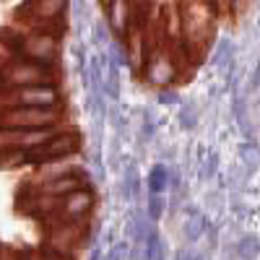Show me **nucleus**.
Here are the masks:
<instances>
[{
	"mask_svg": "<svg viewBox=\"0 0 260 260\" xmlns=\"http://www.w3.org/2000/svg\"><path fill=\"white\" fill-rule=\"evenodd\" d=\"M180 18H182V42L192 68L206 60L213 34H216V21H219V11L211 0H180Z\"/></svg>",
	"mask_w": 260,
	"mask_h": 260,
	"instance_id": "nucleus-1",
	"label": "nucleus"
},
{
	"mask_svg": "<svg viewBox=\"0 0 260 260\" xmlns=\"http://www.w3.org/2000/svg\"><path fill=\"white\" fill-rule=\"evenodd\" d=\"M0 47H6L11 57L31 60L39 65H60V52H62V39L47 31H34V29H18V26H6L0 29Z\"/></svg>",
	"mask_w": 260,
	"mask_h": 260,
	"instance_id": "nucleus-2",
	"label": "nucleus"
},
{
	"mask_svg": "<svg viewBox=\"0 0 260 260\" xmlns=\"http://www.w3.org/2000/svg\"><path fill=\"white\" fill-rule=\"evenodd\" d=\"M60 110H34V107H3L0 104V130H42L57 127Z\"/></svg>",
	"mask_w": 260,
	"mask_h": 260,
	"instance_id": "nucleus-3",
	"label": "nucleus"
},
{
	"mask_svg": "<svg viewBox=\"0 0 260 260\" xmlns=\"http://www.w3.org/2000/svg\"><path fill=\"white\" fill-rule=\"evenodd\" d=\"M3 107H34V110H60L62 91L57 83H39V86H24L13 89L0 96Z\"/></svg>",
	"mask_w": 260,
	"mask_h": 260,
	"instance_id": "nucleus-4",
	"label": "nucleus"
},
{
	"mask_svg": "<svg viewBox=\"0 0 260 260\" xmlns=\"http://www.w3.org/2000/svg\"><path fill=\"white\" fill-rule=\"evenodd\" d=\"M81 141L76 136V130L71 133V130H60V133L55 138H50L45 146H39L34 151H29L26 154V164L31 167H45V164H55V161H65L71 159L76 151H78Z\"/></svg>",
	"mask_w": 260,
	"mask_h": 260,
	"instance_id": "nucleus-5",
	"label": "nucleus"
},
{
	"mask_svg": "<svg viewBox=\"0 0 260 260\" xmlns=\"http://www.w3.org/2000/svg\"><path fill=\"white\" fill-rule=\"evenodd\" d=\"M68 8H71V0H24L16 8V21L24 24L26 29H31L37 24L65 18Z\"/></svg>",
	"mask_w": 260,
	"mask_h": 260,
	"instance_id": "nucleus-6",
	"label": "nucleus"
},
{
	"mask_svg": "<svg viewBox=\"0 0 260 260\" xmlns=\"http://www.w3.org/2000/svg\"><path fill=\"white\" fill-rule=\"evenodd\" d=\"M143 76L151 86H156L159 91L169 89L172 83H175L180 78V68H177V62L175 57H172L169 47H159L148 55V62H146V68H143Z\"/></svg>",
	"mask_w": 260,
	"mask_h": 260,
	"instance_id": "nucleus-7",
	"label": "nucleus"
},
{
	"mask_svg": "<svg viewBox=\"0 0 260 260\" xmlns=\"http://www.w3.org/2000/svg\"><path fill=\"white\" fill-rule=\"evenodd\" d=\"M94 203H96V198H94L91 187L86 185V187H81L71 195H65L57 206L55 219H50V221H89Z\"/></svg>",
	"mask_w": 260,
	"mask_h": 260,
	"instance_id": "nucleus-8",
	"label": "nucleus"
},
{
	"mask_svg": "<svg viewBox=\"0 0 260 260\" xmlns=\"http://www.w3.org/2000/svg\"><path fill=\"white\" fill-rule=\"evenodd\" d=\"M86 180H89V175H65V177H57L45 185H31V192L50 195V198H65V195L86 187Z\"/></svg>",
	"mask_w": 260,
	"mask_h": 260,
	"instance_id": "nucleus-9",
	"label": "nucleus"
},
{
	"mask_svg": "<svg viewBox=\"0 0 260 260\" xmlns=\"http://www.w3.org/2000/svg\"><path fill=\"white\" fill-rule=\"evenodd\" d=\"M172 180V172L167 169V164H154L148 169V177H146V187L151 195H164Z\"/></svg>",
	"mask_w": 260,
	"mask_h": 260,
	"instance_id": "nucleus-10",
	"label": "nucleus"
},
{
	"mask_svg": "<svg viewBox=\"0 0 260 260\" xmlns=\"http://www.w3.org/2000/svg\"><path fill=\"white\" fill-rule=\"evenodd\" d=\"M232 252H234V257H240V260H255L260 255V240L255 234H242L240 240L232 245Z\"/></svg>",
	"mask_w": 260,
	"mask_h": 260,
	"instance_id": "nucleus-11",
	"label": "nucleus"
},
{
	"mask_svg": "<svg viewBox=\"0 0 260 260\" xmlns=\"http://www.w3.org/2000/svg\"><path fill=\"white\" fill-rule=\"evenodd\" d=\"M138 187H141V180H138V169L136 164L130 161L125 169H122V182H120V190H122V198L125 201H133L138 195Z\"/></svg>",
	"mask_w": 260,
	"mask_h": 260,
	"instance_id": "nucleus-12",
	"label": "nucleus"
},
{
	"mask_svg": "<svg viewBox=\"0 0 260 260\" xmlns=\"http://www.w3.org/2000/svg\"><path fill=\"white\" fill-rule=\"evenodd\" d=\"M143 260H164V242H161V234L154 226L146 237V245H143Z\"/></svg>",
	"mask_w": 260,
	"mask_h": 260,
	"instance_id": "nucleus-13",
	"label": "nucleus"
},
{
	"mask_svg": "<svg viewBox=\"0 0 260 260\" xmlns=\"http://www.w3.org/2000/svg\"><path fill=\"white\" fill-rule=\"evenodd\" d=\"M240 161L245 164V169L252 175V169L260 164V148L255 141H242L240 143Z\"/></svg>",
	"mask_w": 260,
	"mask_h": 260,
	"instance_id": "nucleus-14",
	"label": "nucleus"
},
{
	"mask_svg": "<svg viewBox=\"0 0 260 260\" xmlns=\"http://www.w3.org/2000/svg\"><path fill=\"white\" fill-rule=\"evenodd\" d=\"M198 110H195L192 104H185V107H180L177 110V125L182 127V130H195L198 127Z\"/></svg>",
	"mask_w": 260,
	"mask_h": 260,
	"instance_id": "nucleus-15",
	"label": "nucleus"
},
{
	"mask_svg": "<svg viewBox=\"0 0 260 260\" xmlns=\"http://www.w3.org/2000/svg\"><path fill=\"white\" fill-rule=\"evenodd\" d=\"M164 208H167L164 195H151V192H148V198H146V216H148L154 224H159V219L164 216Z\"/></svg>",
	"mask_w": 260,
	"mask_h": 260,
	"instance_id": "nucleus-16",
	"label": "nucleus"
},
{
	"mask_svg": "<svg viewBox=\"0 0 260 260\" xmlns=\"http://www.w3.org/2000/svg\"><path fill=\"white\" fill-rule=\"evenodd\" d=\"M216 172H219V154H216V151H211V154L206 156V161L201 164V180L216 177Z\"/></svg>",
	"mask_w": 260,
	"mask_h": 260,
	"instance_id": "nucleus-17",
	"label": "nucleus"
},
{
	"mask_svg": "<svg viewBox=\"0 0 260 260\" xmlns=\"http://www.w3.org/2000/svg\"><path fill=\"white\" fill-rule=\"evenodd\" d=\"M156 102L164 104V107H177V104H180V94L172 91V89H164V91L156 94Z\"/></svg>",
	"mask_w": 260,
	"mask_h": 260,
	"instance_id": "nucleus-18",
	"label": "nucleus"
},
{
	"mask_svg": "<svg viewBox=\"0 0 260 260\" xmlns=\"http://www.w3.org/2000/svg\"><path fill=\"white\" fill-rule=\"evenodd\" d=\"M154 133H156V122L151 120L148 115H143V127H141V143L151 141V138H154Z\"/></svg>",
	"mask_w": 260,
	"mask_h": 260,
	"instance_id": "nucleus-19",
	"label": "nucleus"
},
{
	"mask_svg": "<svg viewBox=\"0 0 260 260\" xmlns=\"http://www.w3.org/2000/svg\"><path fill=\"white\" fill-rule=\"evenodd\" d=\"M0 260H21V257H18V250H13L6 242H0Z\"/></svg>",
	"mask_w": 260,
	"mask_h": 260,
	"instance_id": "nucleus-20",
	"label": "nucleus"
},
{
	"mask_svg": "<svg viewBox=\"0 0 260 260\" xmlns=\"http://www.w3.org/2000/svg\"><path fill=\"white\" fill-rule=\"evenodd\" d=\"M18 257L21 260H42L37 250H18Z\"/></svg>",
	"mask_w": 260,
	"mask_h": 260,
	"instance_id": "nucleus-21",
	"label": "nucleus"
},
{
	"mask_svg": "<svg viewBox=\"0 0 260 260\" xmlns=\"http://www.w3.org/2000/svg\"><path fill=\"white\" fill-rule=\"evenodd\" d=\"M211 3L216 6V11H219V13H224V11L229 8V3H232V0H211Z\"/></svg>",
	"mask_w": 260,
	"mask_h": 260,
	"instance_id": "nucleus-22",
	"label": "nucleus"
},
{
	"mask_svg": "<svg viewBox=\"0 0 260 260\" xmlns=\"http://www.w3.org/2000/svg\"><path fill=\"white\" fill-rule=\"evenodd\" d=\"M89 260H107V255H104V250H102V247H94V250H91V255H89Z\"/></svg>",
	"mask_w": 260,
	"mask_h": 260,
	"instance_id": "nucleus-23",
	"label": "nucleus"
},
{
	"mask_svg": "<svg viewBox=\"0 0 260 260\" xmlns=\"http://www.w3.org/2000/svg\"><path fill=\"white\" fill-rule=\"evenodd\" d=\"M190 252H192V250L182 247V250H177V252H175V260H190Z\"/></svg>",
	"mask_w": 260,
	"mask_h": 260,
	"instance_id": "nucleus-24",
	"label": "nucleus"
},
{
	"mask_svg": "<svg viewBox=\"0 0 260 260\" xmlns=\"http://www.w3.org/2000/svg\"><path fill=\"white\" fill-rule=\"evenodd\" d=\"M190 260H206L203 252H190Z\"/></svg>",
	"mask_w": 260,
	"mask_h": 260,
	"instance_id": "nucleus-25",
	"label": "nucleus"
},
{
	"mask_svg": "<svg viewBox=\"0 0 260 260\" xmlns=\"http://www.w3.org/2000/svg\"><path fill=\"white\" fill-rule=\"evenodd\" d=\"M107 260H110V257H107Z\"/></svg>",
	"mask_w": 260,
	"mask_h": 260,
	"instance_id": "nucleus-26",
	"label": "nucleus"
}]
</instances>
